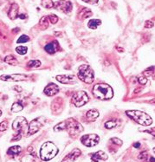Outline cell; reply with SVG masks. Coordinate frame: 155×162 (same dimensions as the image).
<instances>
[{"label": "cell", "instance_id": "1", "mask_svg": "<svg viewBox=\"0 0 155 162\" xmlns=\"http://www.w3.org/2000/svg\"><path fill=\"white\" fill-rule=\"evenodd\" d=\"M54 130L56 132L58 131H62V130H67L70 133V136H76L81 132L83 131V127L76 122L75 119L73 118H69L61 123L57 124L56 126H55Z\"/></svg>", "mask_w": 155, "mask_h": 162}, {"label": "cell", "instance_id": "8", "mask_svg": "<svg viewBox=\"0 0 155 162\" xmlns=\"http://www.w3.org/2000/svg\"><path fill=\"white\" fill-rule=\"evenodd\" d=\"M100 141V137L97 134L90 133V134H85L81 138V142L88 147H92L96 146Z\"/></svg>", "mask_w": 155, "mask_h": 162}, {"label": "cell", "instance_id": "33", "mask_svg": "<svg viewBox=\"0 0 155 162\" xmlns=\"http://www.w3.org/2000/svg\"><path fill=\"white\" fill-rule=\"evenodd\" d=\"M110 141L113 142V143L115 144V145H118V146H121V145L123 144L122 140H120V139H118V138H112V139L110 140Z\"/></svg>", "mask_w": 155, "mask_h": 162}, {"label": "cell", "instance_id": "27", "mask_svg": "<svg viewBox=\"0 0 155 162\" xmlns=\"http://www.w3.org/2000/svg\"><path fill=\"white\" fill-rule=\"evenodd\" d=\"M16 51L18 53V54H20V55H25L26 53H27V51H28V49H27V47H25V46H18V47H17L16 48Z\"/></svg>", "mask_w": 155, "mask_h": 162}, {"label": "cell", "instance_id": "12", "mask_svg": "<svg viewBox=\"0 0 155 162\" xmlns=\"http://www.w3.org/2000/svg\"><path fill=\"white\" fill-rule=\"evenodd\" d=\"M43 92H44V94L47 95L48 96H53V95H56L59 92V87H58L56 84L51 82V83H49V84L45 87Z\"/></svg>", "mask_w": 155, "mask_h": 162}, {"label": "cell", "instance_id": "36", "mask_svg": "<svg viewBox=\"0 0 155 162\" xmlns=\"http://www.w3.org/2000/svg\"><path fill=\"white\" fill-rule=\"evenodd\" d=\"M21 138H22V134L19 133V134L16 135L15 138H12V139H11V141H17V140H21Z\"/></svg>", "mask_w": 155, "mask_h": 162}, {"label": "cell", "instance_id": "5", "mask_svg": "<svg viewBox=\"0 0 155 162\" xmlns=\"http://www.w3.org/2000/svg\"><path fill=\"white\" fill-rule=\"evenodd\" d=\"M78 78L85 83H92L95 80L93 70L88 65H81L78 70Z\"/></svg>", "mask_w": 155, "mask_h": 162}, {"label": "cell", "instance_id": "13", "mask_svg": "<svg viewBox=\"0 0 155 162\" xmlns=\"http://www.w3.org/2000/svg\"><path fill=\"white\" fill-rule=\"evenodd\" d=\"M25 127H27V120L23 116L17 117L12 123V128L14 130H21Z\"/></svg>", "mask_w": 155, "mask_h": 162}, {"label": "cell", "instance_id": "43", "mask_svg": "<svg viewBox=\"0 0 155 162\" xmlns=\"http://www.w3.org/2000/svg\"><path fill=\"white\" fill-rule=\"evenodd\" d=\"M59 33H60V32H56V36H58V37H59V36H62V34H59Z\"/></svg>", "mask_w": 155, "mask_h": 162}, {"label": "cell", "instance_id": "7", "mask_svg": "<svg viewBox=\"0 0 155 162\" xmlns=\"http://www.w3.org/2000/svg\"><path fill=\"white\" fill-rule=\"evenodd\" d=\"M46 118L43 117V116H41L38 117L33 121H31V122L30 123L29 125V129H28V135H33L35 134L36 133H38L40 128L45 124L46 122Z\"/></svg>", "mask_w": 155, "mask_h": 162}, {"label": "cell", "instance_id": "25", "mask_svg": "<svg viewBox=\"0 0 155 162\" xmlns=\"http://www.w3.org/2000/svg\"><path fill=\"white\" fill-rule=\"evenodd\" d=\"M41 4L42 5V7L47 9H50L54 7V2L52 0H42Z\"/></svg>", "mask_w": 155, "mask_h": 162}, {"label": "cell", "instance_id": "3", "mask_svg": "<svg viewBox=\"0 0 155 162\" xmlns=\"http://www.w3.org/2000/svg\"><path fill=\"white\" fill-rule=\"evenodd\" d=\"M58 154L57 147L52 142H45L42 145L39 154L40 158L44 161H49L52 160Z\"/></svg>", "mask_w": 155, "mask_h": 162}, {"label": "cell", "instance_id": "10", "mask_svg": "<svg viewBox=\"0 0 155 162\" xmlns=\"http://www.w3.org/2000/svg\"><path fill=\"white\" fill-rule=\"evenodd\" d=\"M54 7L64 13H69L72 10V3L70 1H61L54 3Z\"/></svg>", "mask_w": 155, "mask_h": 162}, {"label": "cell", "instance_id": "15", "mask_svg": "<svg viewBox=\"0 0 155 162\" xmlns=\"http://www.w3.org/2000/svg\"><path fill=\"white\" fill-rule=\"evenodd\" d=\"M81 154V152L80 149H74L71 153H70L68 155L65 156V158L63 160L62 162H75V161Z\"/></svg>", "mask_w": 155, "mask_h": 162}, {"label": "cell", "instance_id": "31", "mask_svg": "<svg viewBox=\"0 0 155 162\" xmlns=\"http://www.w3.org/2000/svg\"><path fill=\"white\" fill-rule=\"evenodd\" d=\"M48 18H49V21H50V23L53 24H56L58 22V17L56 16V15H50V16L48 17Z\"/></svg>", "mask_w": 155, "mask_h": 162}, {"label": "cell", "instance_id": "19", "mask_svg": "<svg viewBox=\"0 0 155 162\" xmlns=\"http://www.w3.org/2000/svg\"><path fill=\"white\" fill-rule=\"evenodd\" d=\"M44 49L49 53V54H55L56 52V50L58 49V44L56 42H50V43H48L45 47H44Z\"/></svg>", "mask_w": 155, "mask_h": 162}, {"label": "cell", "instance_id": "17", "mask_svg": "<svg viewBox=\"0 0 155 162\" xmlns=\"http://www.w3.org/2000/svg\"><path fill=\"white\" fill-rule=\"evenodd\" d=\"M93 15L92 13V10L88 8H83L78 14V18L80 20H83V19H86V18H88L90 17L91 16Z\"/></svg>", "mask_w": 155, "mask_h": 162}, {"label": "cell", "instance_id": "41", "mask_svg": "<svg viewBox=\"0 0 155 162\" xmlns=\"http://www.w3.org/2000/svg\"><path fill=\"white\" fill-rule=\"evenodd\" d=\"M140 142H136V143H134V145H133L134 147H140Z\"/></svg>", "mask_w": 155, "mask_h": 162}, {"label": "cell", "instance_id": "46", "mask_svg": "<svg viewBox=\"0 0 155 162\" xmlns=\"http://www.w3.org/2000/svg\"><path fill=\"white\" fill-rule=\"evenodd\" d=\"M61 1H65V0H61Z\"/></svg>", "mask_w": 155, "mask_h": 162}, {"label": "cell", "instance_id": "26", "mask_svg": "<svg viewBox=\"0 0 155 162\" xmlns=\"http://www.w3.org/2000/svg\"><path fill=\"white\" fill-rule=\"evenodd\" d=\"M27 66L29 68H38L41 66L40 60H31L27 63Z\"/></svg>", "mask_w": 155, "mask_h": 162}, {"label": "cell", "instance_id": "44", "mask_svg": "<svg viewBox=\"0 0 155 162\" xmlns=\"http://www.w3.org/2000/svg\"><path fill=\"white\" fill-rule=\"evenodd\" d=\"M154 162V157H152V158H151V159H150V162Z\"/></svg>", "mask_w": 155, "mask_h": 162}, {"label": "cell", "instance_id": "24", "mask_svg": "<svg viewBox=\"0 0 155 162\" xmlns=\"http://www.w3.org/2000/svg\"><path fill=\"white\" fill-rule=\"evenodd\" d=\"M24 109V106L21 102H14L11 106V111L14 112V113H17V112H20Z\"/></svg>", "mask_w": 155, "mask_h": 162}, {"label": "cell", "instance_id": "22", "mask_svg": "<svg viewBox=\"0 0 155 162\" xmlns=\"http://www.w3.org/2000/svg\"><path fill=\"white\" fill-rule=\"evenodd\" d=\"M101 24V21L100 19H90L88 24V28L92 30H95Z\"/></svg>", "mask_w": 155, "mask_h": 162}, {"label": "cell", "instance_id": "30", "mask_svg": "<svg viewBox=\"0 0 155 162\" xmlns=\"http://www.w3.org/2000/svg\"><path fill=\"white\" fill-rule=\"evenodd\" d=\"M30 41V38L26 35H23L21 36L18 39H17V43H24V42H29Z\"/></svg>", "mask_w": 155, "mask_h": 162}, {"label": "cell", "instance_id": "2", "mask_svg": "<svg viewBox=\"0 0 155 162\" xmlns=\"http://www.w3.org/2000/svg\"><path fill=\"white\" fill-rule=\"evenodd\" d=\"M93 94L100 100H109L114 95L112 88L106 83H98L95 85L93 88Z\"/></svg>", "mask_w": 155, "mask_h": 162}, {"label": "cell", "instance_id": "20", "mask_svg": "<svg viewBox=\"0 0 155 162\" xmlns=\"http://www.w3.org/2000/svg\"><path fill=\"white\" fill-rule=\"evenodd\" d=\"M21 147L19 146H13L11 147H10L7 151V154L9 155H11V156H15V155H17L21 153Z\"/></svg>", "mask_w": 155, "mask_h": 162}, {"label": "cell", "instance_id": "38", "mask_svg": "<svg viewBox=\"0 0 155 162\" xmlns=\"http://www.w3.org/2000/svg\"><path fill=\"white\" fill-rule=\"evenodd\" d=\"M139 81H140V83H141V84H146L147 83V78H145V77H143V76H140V78H139Z\"/></svg>", "mask_w": 155, "mask_h": 162}, {"label": "cell", "instance_id": "37", "mask_svg": "<svg viewBox=\"0 0 155 162\" xmlns=\"http://www.w3.org/2000/svg\"><path fill=\"white\" fill-rule=\"evenodd\" d=\"M84 1L85 3H91V4H95L98 3V0H82Z\"/></svg>", "mask_w": 155, "mask_h": 162}, {"label": "cell", "instance_id": "18", "mask_svg": "<svg viewBox=\"0 0 155 162\" xmlns=\"http://www.w3.org/2000/svg\"><path fill=\"white\" fill-rule=\"evenodd\" d=\"M99 117V112L95 109L88 110L86 114V118L88 122H95Z\"/></svg>", "mask_w": 155, "mask_h": 162}, {"label": "cell", "instance_id": "39", "mask_svg": "<svg viewBox=\"0 0 155 162\" xmlns=\"http://www.w3.org/2000/svg\"><path fill=\"white\" fill-rule=\"evenodd\" d=\"M14 89H15L16 91H18V92H21V91H22V88H21V87H18V86H15V87H14Z\"/></svg>", "mask_w": 155, "mask_h": 162}, {"label": "cell", "instance_id": "21", "mask_svg": "<svg viewBox=\"0 0 155 162\" xmlns=\"http://www.w3.org/2000/svg\"><path fill=\"white\" fill-rule=\"evenodd\" d=\"M4 62L10 65H12V66H15V65H17L18 64V61L17 60V58L12 56V55H9L7 56L4 57Z\"/></svg>", "mask_w": 155, "mask_h": 162}, {"label": "cell", "instance_id": "45", "mask_svg": "<svg viewBox=\"0 0 155 162\" xmlns=\"http://www.w3.org/2000/svg\"><path fill=\"white\" fill-rule=\"evenodd\" d=\"M1 115H2V111L0 110V116H1Z\"/></svg>", "mask_w": 155, "mask_h": 162}, {"label": "cell", "instance_id": "6", "mask_svg": "<svg viewBox=\"0 0 155 162\" xmlns=\"http://www.w3.org/2000/svg\"><path fill=\"white\" fill-rule=\"evenodd\" d=\"M88 101H89V97L88 94L82 90L75 93L71 99V102L77 108L84 106L85 104H87V102H88Z\"/></svg>", "mask_w": 155, "mask_h": 162}, {"label": "cell", "instance_id": "32", "mask_svg": "<svg viewBox=\"0 0 155 162\" xmlns=\"http://www.w3.org/2000/svg\"><path fill=\"white\" fill-rule=\"evenodd\" d=\"M8 127V123L6 121H3L0 123V132H3L7 129Z\"/></svg>", "mask_w": 155, "mask_h": 162}, {"label": "cell", "instance_id": "42", "mask_svg": "<svg viewBox=\"0 0 155 162\" xmlns=\"http://www.w3.org/2000/svg\"><path fill=\"white\" fill-rule=\"evenodd\" d=\"M116 49H117V50H118V51H120V52H123V51H124V49H120V48H119V47H117Z\"/></svg>", "mask_w": 155, "mask_h": 162}, {"label": "cell", "instance_id": "29", "mask_svg": "<svg viewBox=\"0 0 155 162\" xmlns=\"http://www.w3.org/2000/svg\"><path fill=\"white\" fill-rule=\"evenodd\" d=\"M116 125V122L114 121V120H112V121H108V122H107L105 123V127L108 128V129H112V128L115 127Z\"/></svg>", "mask_w": 155, "mask_h": 162}, {"label": "cell", "instance_id": "23", "mask_svg": "<svg viewBox=\"0 0 155 162\" xmlns=\"http://www.w3.org/2000/svg\"><path fill=\"white\" fill-rule=\"evenodd\" d=\"M39 25H40V28L42 31L46 30L49 27V18H48V17H45V16L42 17L39 21Z\"/></svg>", "mask_w": 155, "mask_h": 162}, {"label": "cell", "instance_id": "11", "mask_svg": "<svg viewBox=\"0 0 155 162\" xmlns=\"http://www.w3.org/2000/svg\"><path fill=\"white\" fill-rule=\"evenodd\" d=\"M56 78L63 84H74L76 82V78L73 75H60Z\"/></svg>", "mask_w": 155, "mask_h": 162}, {"label": "cell", "instance_id": "28", "mask_svg": "<svg viewBox=\"0 0 155 162\" xmlns=\"http://www.w3.org/2000/svg\"><path fill=\"white\" fill-rule=\"evenodd\" d=\"M21 162H36V160H35V157H33V155L29 154V155L23 157Z\"/></svg>", "mask_w": 155, "mask_h": 162}, {"label": "cell", "instance_id": "40", "mask_svg": "<svg viewBox=\"0 0 155 162\" xmlns=\"http://www.w3.org/2000/svg\"><path fill=\"white\" fill-rule=\"evenodd\" d=\"M18 17H19V18H21V19H25L26 16H25V15H24V14H20V15H18Z\"/></svg>", "mask_w": 155, "mask_h": 162}, {"label": "cell", "instance_id": "35", "mask_svg": "<svg viewBox=\"0 0 155 162\" xmlns=\"http://www.w3.org/2000/svg\"><path fill=\"white\" fill-rule=\"evenodd\" d=\"M138 158H139L140 160H146V159L147 158V152H142V153L138 156Z\"/></svg>", "mask_w": 155, "mask_h": 162}, {"label": "cell", "instance_id": "9", "mask_svg": "<svg viewBox=\"0 0 155 162\" xmlns=\"http://www.w3.org/2000/svg\"><path fill=\"white\" fill-rule=\"evenodd\" d=\"M29 78L28 76L24 74H13V75H3L0 76V80L4 81H24Z\"/></svg>", "mask_w": 155, "mask_h": 162}, {"label": "cell", "instance_id": "4", "mask_svg": "<svg viewBox=\"0 0 155 162\" xmlns=\"http://www.w3.org/2000/svg\"><path fill=\"white\" fill-rule=\"evenodd\" d=\"M126 114L129 118L142 126H150L153 123V119L151 118V116L142 111L127 110L126 111Z\"/></svg>", "mask_w": 155, "mask_h": 162}, {"label": "cell", "instance_id": "34", "mask_svg": "<svg viewBox=\"0 0 155 162\" xmlns=\"http://www.w3.org/2000/svg\"><path fill=\"white\" fill-rule=\"evenodd\" d=\"M154 25V22L151 21V20H147V21H146V23H145V27L147 28V29H148V28H153Z\"/></svg>", "mask_w": 155, "mask_h": 162}, {"label": "cell", "instance_id": "16", "mask_svg": "<svg viewBox=\"0 0 155 162\" xmlns=\"http://www.w3.org/2000/svg\"><path fill=\"white\" fill-rule=\"evenodd\" d=\"M18 11H19V5L17 3H12L8 12L9 18H10L11 20H14L17 17H18V15H19Z\"/></svg>", "mask_w": 155, "mask_h": 162}, {"label": "cell", "instance_id": "14", "mask_svg": "<svg viewBox=\"0 0 155 162\" xmlns=\"http://www.w3.org/2000/svg\"><path fill=\"white\" fill-rule=\"evenodd\" d=\"M108 158V154H105L103 151H98L95 154H91V161L92 162H104Z\"/></svg>", "mask_w": 155, "mask_h": 162}]
</instances>
